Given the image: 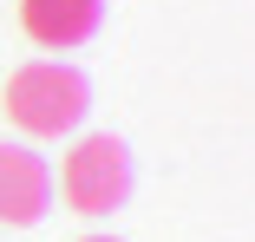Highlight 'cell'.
I'll return each mask as SVG.
<instances>
[{"instance_id":"obj_1","label":"cell","mask_w":255,"mask_h":242,"mask_svg":"<svg viewBox=\"0 0 255 242\" xmlns=\"http://www.w3.org/2000/svg\"><path fill=\"white\" fill-rule=\"evenodd\" d=\"M0 112H7L26 137H66L92 112V79L79 66H59V59H26L20 72H7V85H0Z\"/></svg>"},{"instance_id":"obj_2","label":"cell","mask_w":255,"mask_h":242,"mask_svg":"<svg viewBox=\"0 0 255 242\" xmlns=\"http://www.w3.org/2000/svg\"><path fill=\"white\" fill-rule=\"evenodd\" d=\"M59 197H66L72 216H112V210H125V197H131V151H125V137H112V131L79 137L59 157Z\"/></svg>"},{"instance_id":"obj_3","label":"cell","mask_w":255,"mask_h":242,"mask_svg":"<svg viewBox=\"0 0 255 242\" xmlns=\"http://www.w3.org/2000/svg\"><path fill=\"white\" fill-rule=\"evenodd\" d=\"M46 210H53V164L33 144H0V223L33 229Z\"/></svg>"},{"instance_id":"obj_4","label":"cell","mask_w":255,"mask_h":242,"mask_svg":"<svg viewBox=\"0 0 255 242\" xmlns=\"http://www.w3.org/2000/svg\"><path fill=\"white\" fill-rule=\"evenodd\" d=\"M98 20H105V0H20V26L33 46H53V53H66V46H85L98 33Z\"/></svg>"},{"instance_id":"obj_5","label":"cell","mask_w":255,"mask_h":242,"mask_svg":"<svg viewBox=\"0 0 255 242\" xmlns=\"http://www.w3.org/2000/svg\"><path fill=\"white\" fill-rule=\"evenodd\" d=\"M79 242H118V236H79Z\"/></svg>"}]
</instances>
